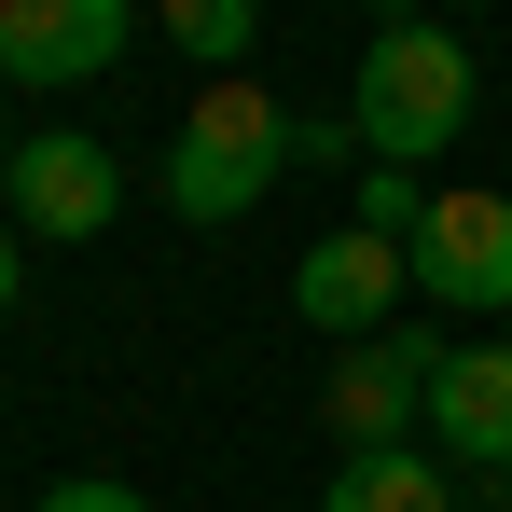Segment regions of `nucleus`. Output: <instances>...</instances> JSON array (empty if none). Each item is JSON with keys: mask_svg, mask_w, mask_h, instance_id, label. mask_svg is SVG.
Wrapping results in <instances>:
<instances>
[{"mask_svg": "<svg viewBox=\"0 0 512 512\" xmlns=\"http://www.w3.org/2000/svg\"><path fill=\"white\" fill-rule=\"evenodd\" d=\"M291 167H305V125H291L250 70H222V84L180 111V139H167V208L180 222H250Z\"/></svg>", "mask_w": 512, "mask_h": 512, "instance_id": "obj_1", "label": "nucleus"}, {"mask_svg": "<svg viewBox=\"0 0 512 512\" xmlns=\"http://www.w3.org/2000/svg\"><path fill=\"white\" fill-rule=\"evenodd\" d=\"M471 97H485V84H471V56L443 42V14H416V28H374L346 125H360L374 167H443V153L471 139Z\"/></svg>", "mask_w": 512, "mask_h": 512, "instance_id": "obj_2", "label": "nucleus"}, {"mask_svg": "<svg viewBox=\"0 0 512 512\" xmlns=\"http://www.w3.org/2000/svg\"><path fill=\"white\" fill-rule=\"evenodd\" d=\"M457 346L429 333V319H388V333L333 346V388H319V416H333L346 457H388V443H416L429 429V374H443Z\"/></svg>", "mask_w": 512, "mask_h": 512, "instance_id": "obj_3", "label": "nucleus"}, {"mask_svg": "<svg viewBox=\"0 0 512 512\" xmlns=\"http://www.w3.org/2000/svg\"><path fill=\"white\" fill-rule=\"evenodd\" d=\"M402 250H416V291L512 319V194H485V180H443V194H429V222L402 236Z\"/></svg>", "mask_w": 512, "mask_h": 512, "instance_id": "obj_4", "label": "nucleus"}, {"mask_svg": "<svg viewBox=\"0 0 512 512\" xmlns=\"http://www.w3.org/2000/svg\"><path fill=\"white\" fill-rule=\"evenodd\" d=\"M416 291V250L402 236H374V222H333L319 250L291 263V305H305V333H333V346H360V333H388V305Z\"/></svg>", "mask_w": 512, "mask_h": 512, "instance_id": "obj_5", "label": "nucleus"}, {"mask_svg": "<svg viewBox=\"0 0 512 512\" xmlns=\"http://www.w3.org/2000/svg\"><path fill=\"white\" fill-rule=\"evenodd\" d=\"M125 28H139V0H0V84L70 97L125 56Z\"/></svg>", "mask_w": 512, "mask_h": 512, "instance_id": "obj_6", "label": "nucleus"}, {"mask_svg": "<svg viewBox=\"0 0 512 512\" xmlns=\"http://www.w3.org/2000/svg\"><path fill=\"white\" fill-rule=\"evenodd\" d=\"M111 208H125V167H111V139L84 125H42V139H14V222L28 236H111Z\"/></svg>", "mask_w": 512, "mask_h": 512, "instance_id": "obj_7", "label": "nucleus"}, {"mask_svg": "<svg viewBox=\"0 0 512 512\" xmlns=\"http://www.w3.org/2000/svg\"><path fill=\"white\" fill-rule=\"evenodd\" d=\"M429 443L457 457V471H512V346H457L443 374H429Z\"/></svg>", "mask_w": 512, "mask_h": 512, "instance_id": "obj_8", "label": "nucleus"}, {"mask_svg": "<svg viewBox=\"0 0 512 512\" xmlns=\"http://www.w3.org/2000/svg\"><path fill=\"white\" fill-rule=\"evenodd\" d=\"M443 471H457V457H416V443H388V457H333V499H319V512H457Z\"/></svg>", "mask_w": 512, "mask_h": 512, "instance_id": "obj_9", "label": "nucleus"}, {"mask_svg": "<svg viewBox=\"0 0 512 512\" xmlns=\"http://www.w3.org/2000/svg\"><path fill=\"white\" fill-rule=\"evenodd\" d=\"M153 14H167V42L194 56V70H208V84L250 56V0H153Z\"/></svg>", "mask_w": 512, "mask_h": 512, "instance_id": "obj_10", "label": "nucleus"}, {"mask_svg": "<svg viewBox=\"0 0 512 512\" xmlns=\"http://www.w3.org/2000/svg\"><path fill=\"white\" fill-rule=\"evenodd\" d=\"M346 222H374V236H416V222H429V180H402V167H388V180H360V208H346Z\"/></svg>", "mask_w": 512, "mask_h": 512, "instance_id": "obj_11", "label": "nucleus"}, {"mask_svg": "<svg viewBox=\"0 0 512 512\" xmlns=\"http://www.w3.org/2000/svg\"><path fill=\"white\" fill-rule=\"evenodd\" d=\"M42 512H153L139 485H97V471H70V485H42Z\"/></svg>", "mask_w": 512, "mask_h": 512, "instance_id": "obj_12", "label": "nucleus"}, {"mask_svg": "<svg viewBox=\"0 0 512 512\" xmlns=\"http://www.w3.org/2000/svg\"><path fill=\"white\" fill-rule=\"evenodd\" d=\"M14 291H28V263H14V236H0V319H14Z\"/></svg>", "mask_w": 512, "mask_h": 512, "instance_id": "obj_13", "label": "nucleus"}, {"mask_svg": "<svg viewBox=\"0 0 512 512\" xmlns=\"http://www.w3.org/2000/svg\"><path fill=\"white\" fill-rule=\"evenodd\" d=\"M0 208H14V153H0Z\"/></svg>", "mask_w": 512, "mask_h": 512, "instance_id": "obj_14", "label": "nucleus"}, {"mask_svg": "<svg viewBox=\"0 0 512 512\" xmlns=\"http://www.w3.org/2000/svg\"><path fill=\"white\" fill-rule=\"evenodd\" d=\"M443 14H471V0H443Z\"/></svg>", "mask_w": 512, "mask_h": 512, "instance_id": "obj_15", "label": "nucleus"}, {"mask_svg": "<svg viewBox=\"0 0 512 512\" xmlns=\"http://www.w3.org/2000/svg\"><path fill=\"white\" fill-rule=\"evenodd\" d=\"M499 346H512V333H499Z\"/></svg>", "mask_w": 512, "mask_h": 512, "instance_id": "obj_16", "label": "nucleus"}]
</instances>
